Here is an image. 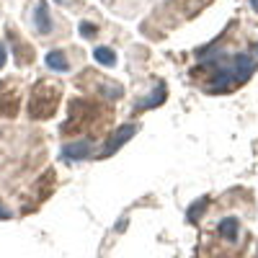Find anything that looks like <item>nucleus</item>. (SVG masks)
Wrapping results in <instances>:
<instances>
[{"mask_svg": "<svg viewBox=\"0 0 258 258\" xmlns=\"http://www.w3.org/2000/svg\"><path fill=\"white\" fill-rule=\"evenodd\" d=\"M199 57L204 59V70H209V91L214 93H225L230 88H235V85L245 83L255 68H258V59L248 52H238V54H227L222 52L220 47H209V49H202Z\"/></svg>", "mask_w": 258, "mask_h": 258, "instance_id": "obj_1", "label": "nucleus"}, {"mask_svg": "<svg viewBox=\"0 0 258 258\" xmlns=\"http://www.w3.org/2000/svg\"><path fill=\"white\" fill-rule=\"evenodd\" d=\"M6 204H0V220H8L11 217V209H3Z\"/></svg>", "mask_w": 258, "mask_h": 258, "instance_id": "obj_8", "label": "nucleus"}, {"mask_svg": "<svg viewBox=\"0 0 258 258\" xmlns=\"http://www.w3.org/2000/svg\"><path fill=\"white\" fill-rule=\"evenodd\" d=\"M91 155V145L88 142H70L64 145V158H73V160H83Z\"/></svg>", "mask_w": 258, "mask_h": 258, "instance_id": "obj_3", "label": "nucleus"}, {"mask_svg": "<svg viewBox=\"0 0 258 258\" xmlns=\"http://www.w3.org/2000/svg\"><path fill=\"white\" fill-rule=\"evenodd\" d=\"M253 8H255V11H258V0H253Z\"/></svg>", "mask_w": 258, "mask_h": 258, "instance_id": "obj_10", "label": "nucleus"}, {"mask_svg": "<svg viewBox=\"0 0 258 258\" xmlns=\"http://www.w3.org/2000/svg\"><path fill=\"white\" fill-rule=\"evenodd\" d=\"M96 59L101 62V64H106V68H111V64L116 62V57H114V52L111 49H106V47H96Z\"/></svg>", "mask_w": 258, "mask_h": 258, "instance_id": "obj_4", "label": "nucleus"}, {"mask_svg": "<svg viewBox=\"0 0 258 258\" xmlns=\"http://www.w3.org/2000/svg\"><path fill=\"white\" fill-rule=\"evenodd\" d=\"M135 129H137L135 124H126V126H121V129H119V132H116V137H114V140L109 142V147H106V150H103V155H111V153H114V150H119V147H121V145H124V142H126L129 137H132V135H135Z\"/></svg>", "mask_w": 258, "mask_h": 258, "instance_id": "obj_2", "label": "nucleus"}, {"mask_svg": "<svg viewBox=\"0 0 258 258\" xmlns=\"http://www.w3.org/2000/svg\"><path fill=\"white\" fill-rule=\"evenodd\" d=\"M47 64H49V68H54V70H68V59H64L62 52H49Z\"/></svg>", "mask_w": 258, "mask_h": 258, "instance_id": "obj_5", "label": "nucleus"}, {"mask_svg": "<svg viewBox=\"0 0 258 258\" xmlns=\"http://www.w3.org/2000/svg\"><path fill=\"white\" fill-rule=\"evenodd\" d=\"M163 101H165V88L160 85V88H158V96H150L147 101H142V109H153V106H160Z\"/></svg>", "mask_w": 258, "mask_h": 258, "instance_id": "obj_6", "label": "nucleus"}, {"mask_svg": "<svg viewBox=\"0 0 258 258\" xmlns=\"http://www.w3.org/2000/svg\"><path fill=\"white\" fill-rule=\"evenodd\" d=\"M49 24H47V8L39 6V31H47Z\"/></svg>", "mask_w": 258, "mask_h": 258, "instance_id": "obj_7", "label": "nucleus"}, {"mask_svg": "<svg viewBox=\"0 0 258 258\" xmlns=\"http://www.w3.org/2000/svg\"><path fill=\"white\" fill-rule=\"evenodd\" d=\"M80 31H83V36H91V34H93V29H91V26H88V24H85V26H83V29H80Z\"/></svg>", "mask_w": 258, "mask_h": 258, "instance_id": "obj_9", "label": "nucleus"}]
</instances>
